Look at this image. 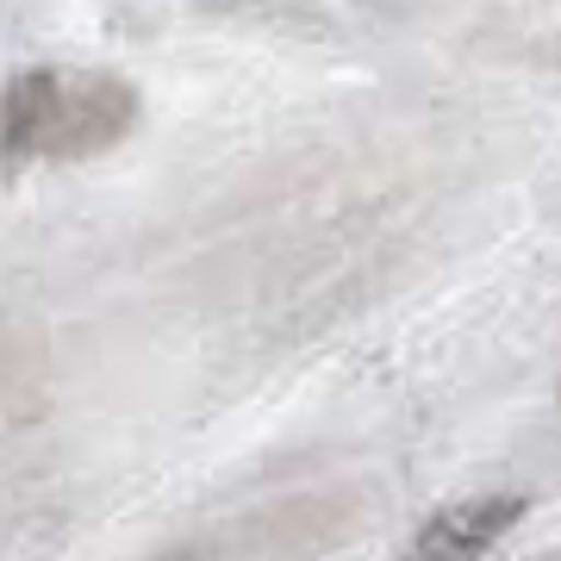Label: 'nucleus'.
<instances>
[{"label": "nucleus", "mask_w": 561, "mask_h": 561, "mask_svg": "<svg viewBox=\"0 0 561 561\" xmlns=\"http://www.w3.org/2000/svg\"><path fill=\"white\" fill-rule=\"evenodd\" d=\"M518 518H524L518 493H481V500H461V505H449V512H437V518L424 524L400 561H481Z\"/></svg>", "instance_id": "f257e3e1"}]
</instances>
